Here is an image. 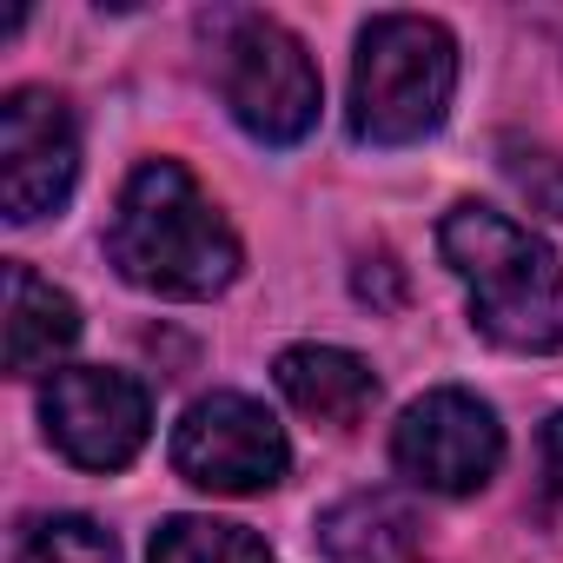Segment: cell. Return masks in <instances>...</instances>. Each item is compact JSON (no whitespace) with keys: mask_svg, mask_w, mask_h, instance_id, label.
<instances>
[{"mask_svg":"<svg viewBox=\"0 0 563 563\" xmlns=\"http://www.w3.org/2000/svg\"><path fill=\"white\" fill-rule=\"evenodd\" d=\"M107 252L120 278L159 299H212L239 278V232L179 159L133 166L107 219Z\"/></svg>","mask_w":563,"mask_h":563,"instance_id":"1","label":"cell"},{"mask_svg":"<svg viewBox=\"0 0 563 563\" xmlns=\"http://www.w3.org/2000/svg\"><path fill=\"white\" fill-rule=\"evenodd\" d=\"M438 245H444L451 272L471 286V312H477L484 339H497L510 352L563 345V272H556V252L530 225L464 199L444 212Z\"/></svg>","mask_w":563,"mask_h":563,"instance_id":"2","label":"cell"},{"mask_svg":"<svg viewBox=\"0 0 563 563\" xmlns=\"http://www.w3.org/2000/svg\"><path fill=\"white\" fill-rule=\"evenodd\" d=\"M457 87V41L424 14H378L352 60V133L372 146H411L438 133Z\"/></svg>","mask_w":563,"mask_h":563,"instance_id":"3","label":"cell"},{"mask_svg":"<svg viewBox=\"0 0 563 563\" xmlns=\"http://www.w3.org/2000/svg\"><path fill=\"white\" fill-rule=\"evenodd\" d=\"M219 93L232 107V120L265 140V146H292L312 133L319 120V67L299 47V34H286L278 21H232L225 47H219Z\"/></svg>","mask_w":563,"mask_h":563,"instance_id":"4","label":"cell"},{"mask_svg":"<svg viewBox=\"0 0 563 563\" xmlns=\"http://www.w3.org/2000/svg\"><path fill=\"white\" fill-rule=\"evenodd\" d=\"M292 464V444L278 431V418L239 391H212L199 398L179 431H173V471L212 497H252L272 490Z\"/></svg>","mask_w":563,"mask_h":563,"instance_id":"5","label":"cell"},{"mask_svg":"<svg viewBox=\"0 0 563 563\" xmlns=\"http://www.w3.org/2000/svg\"><path fill=\"white\" fill-rule=\"evenodd\" d=\"M41 418H47V438L80 471H126L146 444L153 405H146V385L126 378V372L67 365V372H54V385L41 398Z\"/></svg>","mask_w":563,"mask_h":563,"instance_id":"6","label":"cell"},{"mask_svg":"<svg viewBox=\"0 0 563 563\" xmlns=\"http://www.w3.org/2000/svg\"><path fill=\"white\" fill-rule=\"evenodd\" d=\"M80 173V133L60 93L14 87L0 100V206L14 225H34L41 212L67 206Z\"/></svg>","mask_w":563,"mask_h":563,"instance_id":"7","label":"cell"},{"mask_svg":"<svg viewBox=\"0 0 563 563\" xmlns=\"http://www.w3.org/2000/svg\"><path fill=\"white\" fill-rule=\"evenodd\" d=\"M391 457L411 484L438 490V497H464L477 484H490L497 457H504V431L497 411L471 391H424L398 431H391Z\"/></svg>","mask_w":563,"mask_h":563,"instance_id":"8","label":"cell"},{"mask_svg":"<svg viewBox=\"0 0 563 563\" xmlns=\"http://www.w3.org/2000/svg\"><path fill=\"white\" fill-rule=\"evenodd\" d=\"M278 391L292 398V411L319 418V424H358L378 405V378L365 358L339 352V345H292L278 352Z\"/></svg>","mask_w":563,"mask_h":563,"instance_id":"9","label":"cell"},{"mask_svg":"<svg viewBox=\"0 0 563 563\" xmlns=\"http://www.w3.org/2000/svg\"><path fill=\"white\" fill-rule=\"evenodd\" d=\"M80 339V306L47 286L41 272L27 265H8V372L14 378H34V372H54Z\"/></svg>","mask_w":563,"mask_h":563,"instance_id":"10","label":"cell"},{"mask_svg":"<svg viewBox=\"0 0 563 563\" xmlns=\"http://www.w3.org/2000/svg\"><path fill=\"white\" fill-rule=\"evenodd\" d=\"M319 543L332 563H424L418 517L398 497H345L339 510H325Z\"/></svg>","mask_w":563,"mask_h":563,"instance_id":"11","label":"cell"},{"mask_svg":"<svg viewBox=\"0 0 563 563\" xmlns=\"http://www.w3.org/2000/svg\"><path fill=\"white\" fill-rule=\"evenodd\" d=\"M153 563H272V550L245 523L219 517H166L153 530Z\"/></svg>","mask_w":563,"mask_h":563,"instance_id":"12","label":"cell"},{"mask_svg":"<svg viewBox=\"0 0 563 563\" xmlns=\"http://www.w3.org/2000/svg\"><path fill=\"white\" fill-rule=\"evenodd\" d=\"M14 563H120V550L93 517H41L27 523Z\"/></svg>","mask_w":563,"mask_h":563,"instance_id":"13","label":"cell"},{"mask_svg":"<svg viewBox=\"0 0 563 563\" xmlns=\"http://www.w3.org/2000/svg\"><path fill=\"white\" fill-rule=\"evenodd\" d=\"M504 153H510V159H504L510 186H517L537 212L563 219V159H556V153H530V146H504Z\"/></svg>","mask_w":563,"mask_h":563,"instance_id":"14","label":"cell"},{"mask_svg":"<svg viewBox=\"0 0 563 563\" xmlns=\"http://www.w3.org/2000/svg\"><path fill=\"white\" fill-rule=\"evenodd\" d=\"M543 471H550V490L563 497V411L543 424Z\"/></svg>","mask_w":563,"mask_h":563,"instance_id":"15","label":"cell"}]
</instances>
